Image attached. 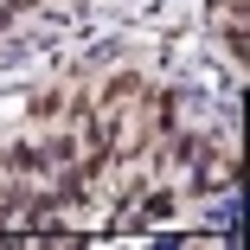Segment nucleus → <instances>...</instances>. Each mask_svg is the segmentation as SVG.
Masks as SVG:
<instances>
[{"mask_svg":"<svg viewBox=\"0 0 250 250\" xmlns=\"http://www.w3.org/2000/svg\"><path fill=\"white\" fill-rule=\"evenodd\" d=\"M212 32L225 39L231 58H244V0H212Z\"/></svg>","mask_w":250,"mask_h":250,"instance_id":"f257e3e1","label":"nucleus"}]
</instances>
